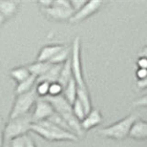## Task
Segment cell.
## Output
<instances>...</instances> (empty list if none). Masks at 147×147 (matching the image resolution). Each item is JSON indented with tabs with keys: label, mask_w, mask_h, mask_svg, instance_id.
<instances>
[{
	"label": "cell",
	"mask_w": 147,
	"mask_h": 147,
	"mask_svg": "<svg viewBox=\"0 0 147 147\" xmlns=\"http://www.w3.org/2000/svg\"><path fill=\"white\" fill-rule=\"evenodd\" d=\"M65 46L61 44H53L47 45L40 51L37 61L38 62H50L60 51H62Z\"/></svg>",
	"instance_id": "11"
},
{
	"label": "cell",
	"mask_w": 147,
	"mask_h": 147,
	"mask_svg": "<svg viewBox=\"0 0 147 147\" xmlns=\"http://www.w3.org/2000/svg\"><path fill=\"white\" fill-rule=\"evenodd\" d=\"M63 96L72 106L76 102V100L77 98V86H76V83L74 78L63 88Z\"/></svg>",
	"instance_id": "17"
},
{
	"label": "cell",
	"mask_w": 147,
	"mask_h": 147,
	"mask_svg": "<svg viewBox=\"0 0 147 147\" xmlns=\"http://www.w3.org/2000/svg\"><path fill=\"white\" fill-rule=\"evenodd\" d=\"M37 79H38V78H37L35 76L31 75L29 78H28V79L20 83V84H18L16 89H15L16 95L18 96V95L24 94V93H27V92L30 91L31 89H33L36 86Z\"/></svg>",
	"instance_id": "18"
},
{
	"label": "cell",
	"mask_w": 147,
	"mask_h": 147,
	"mask_svg": "<svg viewBox=\"0 0 147 147\" xmlns=\"http://www.w3.org/2000/svg\"><path fill=\"white\" fill-rule=\"evenodd\" d=\"M33 124L32 113H29L16 119H9L8 122L4 127L5 140L11 141L14 138L27 135L28 132L31 131V126Z\"/></svg>",
	"instance_id": "5"
},
{
	"label": "cell",
	"mask_w": 147,
	"mask_h": 147,
	"mask_svg": "<svg viewBox=\"0 0 147 147\" xmlns=\"http://www.w3.org/2000/svg\"><path fill=\"white\" fill-rule=\"evenodd\" d=\"M26 147H37L35 142H33V140L31 139L30 136L28 135L27 137V142H26Z\"/></svg>",
	"instance_id": "32"
},
{
	"label": "cell",
	"mask_w": 147,
	"mask_h": 147,
	"mask_svg": "<svg viewBox=\"0 0 147 147\" xmlns=\"http://www.w3.org/2000/svg\"><path fill=\"white\" fill-rule=\"evenodd\" d=\"M72 79H73V71H72V62L70 57L63 64L58 83L64 88Z\"/></svg>",
	"instance_id": "14"
},
{
	"label": "cell",
	"mask_w": 147,
	"mask_h": 147,
	"mask_svg": "<svg viewBox=\"0 0 147 147\" xmlns=\"http://www.w3.org/2000/svg\"><path fill=\"white\" fill-rule=\"evenodd\" d=\"M133 106H135V107H147V95L133 101Z\"/></svg>",
	"instance_id": "27"
},
{
	"label": "cell",
	"mask_w": 147,
	"mask_h": 147,
	"mask_svg": "<svg viewBox=\"0 0 147 147\" xmlns=\"http://www.w3.org/2000/svg\"><path fill=\"white\" fill-rule=\"evenodd\" d=\"M31 131L49 142H76L78 140V136L75 133L63 130V129L58 127L53 122L47 121V119L38 123H33L31 126Z\"/></svg>",
	"instance_id": "3"
},
{
	"label": "cell",
	"mask_w": 147,
	"mask_h": 147,
	"mask_svg": "<svg viewBox=\"0 0 147 147\" xmlns=\"http://www.w3.org/2000/svg\"><path fill=\"white\" fill-rule=\"evenodd\" d=\"M38 98L39 96L37 94L35 87L27 93L16 96L10 114H9V119H13L30 113L32 106L36 104Z\"/></svg>",
	"instance_id": "6"
},
{
	"label": "cell",
	"mask_w": 147,
	"mask_h": 147,
	"mask_svg": "<svg viewBox=\"0 0 147 147\" xmlns=\"http://www.w3.org/2000/svg\"><path fill=\"white\" fill-rule=\"evenodd\" d=\"M43 98H45L52 104L55 112L58 113L59 115H61V116L65 119V121L68 123V125L70 126L72 131L75 132L78 137L83 135V131H83L82 126H81V121L75 116V114L73 112V106L64 98L63 94L60 96H47Z\"/></svg>",
	"instance_id": "2"
},
{
	"label": "cell",
	"mask_w": 147,
	"mask_h": 147,
	"mask_svg": "<svg viewBox=\"0 0 147 147\" xmlns=\"http://www.w3.org/2000/svg\"><path fill=\"white\" fill-rule=\"evenodd\" d=\"M47 121H51V122H53V124H55V125H57L58 127L60 128H62L63 129V130H65V131H70V132H73V133H75L73 131H72V129L70 128V126L68 125V123L65 121V119H64L61 115H59L58 113L56 112H54L52 116H51ZM76 134V133H75Z\"/></svg>",
	"instance_id": "21"
},
{
	"label": "cell",
	"mask_w": 147,
	"mask_h": 147,
	"mask_svg": "<svg viewBox=\"0 0 147 147\" xmlns=\"http://www.w3.org/2000/svg\"><path fill=\"white\" fill-rule=\"evenodd\" d=\"M63 87L59 84V83H53V84L50 85V89H49V95L48 96H60L63 94Z\"/></svg>",
	"instance_id": "25"
},
{
	"label": "cell",
	"mask_w": 147,
	"mask_h": 147,
	"mask_svg": "<svg viewBox=\"0 0 147 147\" xmlns=\"http://www.w3.org/2000/svg\"><path fill=\"white\" fill-rule=\"evenodd\" d=\"M62 67L63 64H53L47 73H45L42 76H40L37 79V82H47L49 84L57 83L59 80Z\"/></svg>",
	"instance_id": "13"
},
{
	"label": "cell",
	"mask_w": 147,
	"mask_h": 147,
	"mask_svg": "<svg viewBox=\"0 0 147 147\" xmlns=\"http://www.w3.org/2000/svg\"><path fill=\"white\" fill-rule=\"evenodd\" d=\"M80 38L76 37L74 40L72 45L71 53V62H72V71L73 78L75 79L77 86V98L84 105L86 114L92 110L90 95L84 77H83L82 63H81V53H80Z\"/></svg>",
	"instance_id": "1"
},
{
	"label": "cell",
	"mask_w": 147,
	"mask_h": 147,
	"mask_svg": "<svg viewBox=\"0 0 147 147\" xmlns=\"http://www.w3.org/2000/svg\"><path fill=\"white\" fill-rule=\"evenodd\" d=\"M71 53H72V48L70 49L65 46V47L62 51H60L49 63H51L52 64H63L71 57Z\"/></svg>",
	"instance_id": "20"
},
{
	"label": "cell",
	"mask_w": 147,
	"mask_h": 147,
	"mask_svg": "<svg viewBox=\"0 0 147 147\" xmlns=\"http://www.w3.org/2000/svg\"><path fill=\"white\" fill-rule=\"evenodd\" d=\"M129 137L135 140L147 139V121L138 119L132 125Z\"/></svg>",
	"instance_id": "12"
},
{
	"label": "cell",
	"mask_w": 147,
	"mask_h": 147,
	"mask_svg": "<svg viewBox=\"0 0 147 147\" xmlns=\"http://www.w3.org/2000/svg\"><path fill=\"white\" fill-rule=\"evenodd\" d=\"M18 9V2L17 1H0V12L7 20L15 16Z\"/></svg>",
	"instance_id": "16"
},
{
	"label": "cell",
	"mask_w": 147,
	"mask_h": 147,
	"mask_svg": "<svg viewBox=\"0 0 147 147\" xmlns=\"http://www.w3.org/2000/svg\"><path fill=\"white\" fill-rule=\"evenodd\" d=\"M50 85L47 82H37L35 88L39 98H45L49 95Z\"/></svg>",
	"instance_id": "23"
},
{
	"label": "cell",
	"mask_w": 147,
	"mask_h": 147,
	"mask_svg": "<svg viewBox=\"0 0 147 147\" xmlns=\"http://www.w3.org/2000/svg\"><path fill=\"white\" fill-rule=\"evenodd\" d=\"M5 142V134H4V127L2 125V121L0 119V147H4Z\"/></svg>",
	"instance_id": "30"
},
{
	"label": "cell",
	"mask_w": 147,
	"mask_h": 147,
	"mask_svg": "<svg viewBox=\"0 0 147 147\" xmlns=\"http://www.w3.org/2000/svg\"><path fill=\"white\" fill-rule=\"evenodd\" d=\"M71 2V5H72V7L74 9V11L77 12L78 10H80V9L85 6V4L86 3V1H84V0H73V1H70Z\"/></svg>",
	"instance_id": "26"
},
{
	"label": "cell",
	"mask_w": 147,
	"mask_h": 147,
	"mask_svg": "<svg viewBox=\"0 0 147 147\" xmlns=\"http://www.w3.org/2000/svg\"><path fill=\"white\" fill-rule=\"evenodd\" d=\"M137 65L139 68L142 69H147V58L146 57H140L137 61Z\"/></svg>",
	"instance_id": "29"
},
{
	"label": "cell",
	"mask_w": 147,
	"mask_h": 147,
	"mask_svg": "<svg viewBox=\"0 0 147 147\" xmlns=\"http://www.w3.org/2000/svg\"><path fill=\"white\" fill-rule=\"evenodd\" d=\"M102 4V1H86L85 6L80 10H78L77 12L74 14V16L71 18V20L69 21L71 23H76L86 20V18H87L91 15H93L95 12L98 11Z\"/></svg>",
	"instance_id": "9"
},
{
	"label": "cell",
	"mask_w": 147,
	"mask_h": 147,
	"mask_svg": "<svg viewBox=\"0 0 147 147\" xmlns=\"http://www.w3.org/2000/svg\"><path fill=\"white\" fill-rule=\"evenodd\" d=\"M136 76L138 80H142L147 76V69H142L139 68L136 72Z\"/></svg>",
	"instance_id": "28"
},
{
	"label": "cell",
	"mask_w": 147,
	"mask_h": 147,
	"mask_svg": "<svg viewBox=\"0 0 147 147\" xmlns=\"http://www.w3.org/2000/svg\"><path fill=\"white\" fill-rule=\"evenodd\" d=\"M4 147H10V145H9V142H8V141H6V142H5V144H4Z\"/></svg>",
	"instance_id": "35"
},
{
	"label": "cell",
	"mask_w": 147,
	"mask_h": 147,
	"mask_svg": "<svg viewBox=\"0 0 147 147\" xmlns=\"http://www.w3.org/2000/svg\"><path fill=\"white\" fill-rule=\"evenodd\" d=\"M9 75L14 80L18 82V84H20V83L28 79L31 76V74L30 73L27 66H18L12 69Z\"/></svg>",
	"instance_id": "19"
},
{
	"label": "cell",
	"mask_w": 147,
	"mask_h": 147,
	"mask_svg": "<svg viewBox=\"0 0 147 147\" xmlns=\"http://www.w3.org/2000/svg\"><path fill=\"white\" fill-rule=\"evenodd\" d=\"M103 118L101 115L99 109H92L91 111L86 114V118L81 121V126L83 131H88L90 129L99 125L102 122Z\"/></svg>",
	"instance_id": "10"
},
{
	"label": "cell",
	"mask_w": 147,
	"mask_h": 147,
	"mask_svg": "<svg viewBox=\"0 0 147 147\" xmlns=\"http://www.w3.org/2000/svg\"><path fill=\"white\" fill-rule=\"evenodd\" d=\"M27 137H28V134L14 138L13 140L8 141L9 145H10V147H26Z\"/></svg>",
	"instance_id": "24"
},
{
	"label": "cell",
	"mask_w": 147,
	"mask_h": 147,
	"mask_svg": "<svg viewBox=\"0 0 147 147\" xmlns=\"http://www.w3.org/2000/svg\"><path fill=\"white\" fill-rule=\"evenodd\" d=\"M53 64L49 62H35L29 65H27L30 73L32 76H35L37 78L42 76L45 73L49 71V69L52 67Z\"/></svg>",
	"instance_id": "15"
},
{
	"label": "cell",
	"mask_w": 147,
	"mask_h": 147,
	"mask_svg": "<svg viewBox=\"0 0 147 147\" xmlns=\"http://www.w3.org/2000/svg\"><path fill=\"white\" fill-rule=\"evenodd\" d=\"M55 112L53 107L49 101L43 98H39L35 104V109L32 112L33 123H38L48 119Z\"/></svg>",
	"instance_id": "8"
},
{
	"label": "cell",
	"mask_w": 147,
	"mask_h": 147,
	"mask_svg": "<svg viewBox=\"0 0 147 147\" xmlns=\"http://www.w3.org/2000/svg\"><path fill=\"white\" fill-rule=\"evenodd\" d=\"M136 85L138 86V88H140V89L147 88V76L142 80H138L137 83H136Z\"/></svg>",
	"instance_id": "31"
},
{
	"label": "cell",
	"mask_w": 147,
	"mask_h": 147,
	"mask_svg": "<svg viewBox=\"0 0 147 147\" xmlns=\"http://www.w3.org/2000/svg\"><path fill=\"white\" fill-rule=\"evenodd\" d=\"M139 56L140 57H146L147 58V46H145V47L141 51V53H139Z\"/></svg>",
	"instance_id": "33"
},
{
	"label": "cell",
	"mask_w": 147,
	"mask_h": 147,
	"mask_svg": "<svg viewBox=\"0 0 147 147\" xmlns=\"http://www.w3.org/2000/svg\"><path fill=\"white\" fill-rule=\"evenodd\" d=\"M73 112L80 121H82L86 116V112L84 105L82 104V102L78 98H76V102L73 104Z\"/></svg>",
	"instance_id": "22"
},
{
	"label": "cell",
	"mask_w": 147,
	"mask_h": 147,
	"mask_svg": "<svg viewBox=\"0 0 147 147\" xmlns=\"http://www.w3.org/2000/svg\"><path fill=\"white\" fill-rule=\"evenodd\" d=\"M6 20H7V18L2 15V13H1V12H0V25H2L3 23H4L5 21H6Z\"/></svg>",
	"instance_id": "34"
},
{
	"label": "cell",
	"mask_w": 147,
	"mask_h": 147,
	"mask_svg": "<svg viewBox=\"0 0 147 147\" xmlns=\"http://www.w3.org/2000/svg\"><path fill=\"white\" fill-rule=\"evenodd\" d=\"M137 119L138 115L136 113H131L112 125L101 129L98 131V134L115 140H122L129 136L131 129Z\"/></svg>",
	"instance_id": "4"
},
{
	"label": "cell",
	"mask_w": 147,
	"mask_h": 147,
	"mask_svg": "<svg viewBox=\"0 0 147 147\" xmlns=\"http://www.w3.org/2000/svg\"><path fill=\"white\" fill-rule=\"evenodd\" d=\"M41 10L46 16L54 20H70L75 14L71 2L66 0L53 1L52 6L49 7H41Z\"/></svg>",
	"instance_id": "7"
}]
</instances>
